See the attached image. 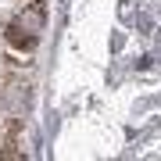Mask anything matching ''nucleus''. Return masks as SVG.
Returning a JSON list of instances; mask_svg holds the SVG:
<instances>
[{"instance_id": "1", "label": "nucleus", "mask_w": 161, "mask_h": 161, "mask_svg": "<svg viewBox=\"0 0 161 161\" xmlns=\"http://www.w3.org/2000/svg\"><path fill=\"white\" fill-rule=\"evenodd\" d=\"M4 43H7V47H14V50H22V54H32V50H36V43H40V32L25 29L18 18H11V22L4 25Z\"/></svg>"}, {"instance_id": "2", "label": "nucleus", "mask_w": 161, "mask_h": 161, "mask_svg": "<svg viewBox=\"0 0 161 161\" xmlns=\"http://www.w3.org/2000/svg\"><path fill=\"white\" fill-rule=\"evenodd\" d=\"M158 40H161V32H158Z\"/></svg>"}]
</instances>
